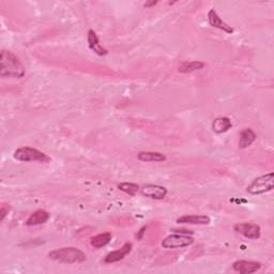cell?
<instances>
[{
	"label": "cell",
	"mask_w": 274,
	"mask_h": 274,
	"mask_svg": "<svg viewBox=\"0 0 274 274\" xmlns=\"http://www.w3.org/2000/svg\"><path fill=\"white\" fill-rule=\"evenodd\" d=\"M157 3V1H147L144 3V7L145 8H151L153 5H156Z\"/></svg>",
	"instance_id": "44dd1931"
},
{
	"label": "cell",
	"mask_w": 274,
	"mask_h": 274,
	"mask_svg": "<svg viewBox=\"0 0 274 274\" xmlns=\"http://www.w3.org/2000/svg\"><path fill=\"white\" fill-rule=\"evenodd\" d=\"M146 229H147V227L144 226V227H142V228L139 230V235H137V239H139V240H140V239L142 238V235L145 234V230H146Z\"/></svg>",
	"instance_id": "7402d4cb"
},
{
	"label": "cell",
	"mask_w": 274,
	"mask_h": 274,
	"mask_svg": "<svg viewBox=\"0 0 274 274\" xmlns=\"http://www.w3.org/2000/svg\"><path fill=\"white\" fill-rule=\"evenodd\" d=\"M15 160L20 162H40V163H48L51 161V157L44 152L39 149L31 147H21L16 149L13 155Z\"/></svg>",
	"instance_id": "3957f363"
},
{
	"label": "cell",
	"mask_w": 274,
	"mask_h": 274,
	"mask_svg": "<svg viewBox=\"0 0 274 274\" xmlns=\"http://www.w3.org/2000/svg\"><path fill=\"white\" fill-rule=\"evenodd\" d=\"M233 123L228 117H220L215 119L212 122V130L216 134H223L227 132L229 129H232Z\"/></svg>",
	"instance_id": "9a60e30c"
},
{
	"label": "cell",
	"mask_w": 274,
	"mask_h": 274,
	"mask_svg": "<svg viewBox=\"0 0 274 274\" xmlns=\"http://www.w3.org/2000/svg\"><path fill=\"white\" fill-rule=\"evenodd\" d=\"M207 18H208V23H209V25L213 27V28L223 30L228 35L234 34V28H232V26H229L220 18V15L216 13V11L215 9H211L209 12H208Z\"/></svg>",
	"instance_id": "ba28073f"
},
{
	"label": "cell",
	"mask_w": 274,
	"mask_h": 274,
	"mask_svg": "<svg viewBox=\"0 0 274 274\" xmlns=\"http://www.w3.org/2000/svg\"><path fill=\"white\" fill-rule=\"evenodd\" d=\"M51 215L49 213L45 210H37L34 213H31V215L28 217V220L26 221V225L27 226H38V225H42V224H45Z\"/></svg>",
	"instance_id": "4fadbf2b"
},
{
	"label": "cell",
	"mask_w": 274,
	"mask_h": 274,
	"mask_svg": "<svg viewBox=\"0 0 274 274\" xmlns=\"http://www.w3.org/2000/svg\"><path fill=\"white\" fill-rule=\"evenodd\" d=\"M211 218L208 215H183L177 218L178 224H190V225H208Z\"/></svg>",
	"instance_id": "7c38bea8"
},
{
	"label": "cell",
	"mask_w": 274,
	"mask_h": 274,
	"mask_svg": "<svg viewBox=\"0 0 274 274\" xmlns=\"http://www.w3.org/2000/svg\"><path fill=\"white\" fill-rule=\"evenodd\" d=\"M132 248H133L132 243H129V242L125 243L121 249L111 252V253L107 254L105 258H104V262H105V264H114V262L122 260L125 256L131 253Z\"/></svg>",
	"instance_id": "30bf717a"
},
{
	"label": "cell",
	"mask_w": 274,
	"mask_h": 274,
	"mask_svg": "<svg viewBox=\"0 0 274 274\" xmlns=\"http://www.w3.org/2000/svg\"><path fill=\"white\" fill-rule=\"evenodd\" d=\"M9 211H10V207H7V206L1 207V210H0V221L2 222L4 220V217L7 216Z\"/></svg>",
	"instance_id": "ffe728a7"
},
{
	"label": "cell",
	"mask_w": 274,
	"mask_h": 274,
	"mask_svg": "<svg viewBox=\"0 0 274 274\" xmlns=\"http://www.w3.org/2000/svg\"><path fill=\"white\" fill-rule=\"evenodd\" d=\"M48 257L49 259L67 265L81 264L87 259L84 252L76 248H61L49 252Z\"/></svg>",
	"instance_id": "7a4b0ae2"
},
{
	"label": "cell",
	"mask_w": 274,
	"mask_h": 274,
	"mask_svg": "<svg viewBox=\"0 0 274 274\" xmlns=\"http://www.w3.org/2000/svg\"><path fill=\"white\" fill-rule=\"evenodd\" d=\"M118 189L123 192L125 194H129L130 196L134 197L136 195L137 192L140 190V186L137 185L135 183H131V182H123L118 184Z\"/></svg>",
	"instance_id": "d6986e66"
},
{
	"label": "cell",
	"mask_w": 274,
	"mask_h": 274,
	"mask_svg": "<svg viewBox=\"0 0 274 274\" xmlns=\"http://www.w3.org/2000/svg\"><path fill=\"white\" fill-rule=\"evenodd\" d=\"M87 41H88V46L91 49V51L98 55V56H106L108 54V51L106 48H104L101 43L100 40H98V38L97 36V34L95 32V30L90 29L88 31V36H87Z\"/></svg>",
	"instance_id": "8fae6325"
},
{
	"label": "cell",
	"mask_w": 274,
	"mask_h": 274,
	"mask_svg": "<svg viewBox=\"0 0 274 274\" xmlns=\"http://www.w3.org/2000/svg\"><path fill=\"white\" fill-rule=\"evenodd\" d=\"M139 191L142 196L155 200L164 199L168 193V190L165 186L158 184H145L141 186Z\"/></svg>",
	"instance_id": "8992f818"
},
{
	"label": "cell",
	"mask_w": 274,
	"mask_h": 274,
	"mask_svg": "<svg viewBox=\"0 0 274 274\" xmlns=\"http://www.w3.org/2000/svg\"><path fill=\"white\" fill-rule=\"evenodd\" d=\"M234 229L235 232L252 240L259 239L261 235L260 226L254 223H238L234 226Z\"/></svg>",
	"instance_id": "52a82bcc"
},
{
	"label": "cell",
	"mask_w": 274,
	"mask_h": 274,
	"mask_svg": "<svg viewBox=\"0 0 274 274\" xmlns=\"http://www.w3.org/2000/svg\"><path fill=\"white\" fill-rule=\"evenodd\" d=\"M274 188V174L269 173L264 176L254 179L252 183L246 188L248 193L252 195H260L271 192Z\"/></svg>",
	"instance_id": "277c9868"
},
{
	"label": "cell",
	"mask_w": 274,
	"mask_h": 274,
	"mask_svg": "<svg viewBox=\"0 0 274 274\" xmlns=\"http://www.w3.org/2000/svg\"><path fill=\"white\" fill-rule=\"evenodd\" d=\"M205 68V63L200 61H184L178 69L180 73H191Z\"/></svg>",
	"instance_id": "ac0fdd59"
},
{
	"label": "cell",
	"mask_w": 274,
	"mask_h": 274,
	"mask_svg": "<svg viewBox=\"0 0 274 274\" xmlns=\"http://www.w3.org/2000/svg\"><path fill=\"white\" fill-rule=\"evenodd\" d=\"M261 268L260 262L251 260H237L233 264V269L239 273L251 274L258 271Z\"/></svg>",
	"instance_id": "9c48e42d"
},
{
	"label": "cell",
	"mask_w": 274,
	"mask_h": 274,
	"mask_svg": "<svg viewBox=\"0 0 274 274\" xmlns=\"http://www.w3.org/2000/svg\"><path fill=\"white\" fill-rule=\"evenodd\" d=\"M138 160L141 162H146V163H150V162H164L166 161V157L165 155H163L161 152H156V151H144V152H139L138 156Z\"/></svg>",
	"instance_id": "2e32d148"
},
{
	"label": "cell",
	"mask_w": 274,
	"mask_h": 274,
	"mask_svg": "<svg viewBox=\"0 0 274 274\" xmlns=\"http://www.w3.org/2000/svg\"><path fill=\"white\" fill-rule=\"evenodd\" d=\"M257 136L255 132L252 129L248 128L244 129L242 132L240 133L239 136V148L240 149H245V148H249L253 142L256 140Z\"/></svg>",
	"instance_id": "5bb4252c"
},
{
	"label": "cell",
	"mask_w": 274,
	"mask_h": 274,
	"mask_svg": "<svg viewBox=\"0 0 274 274\" xmlns=\"http://www.w3.org/2000/svg\"><path fill=\"white\" fill-rule=\"evenodd\" d=\"M194 238L189 235L182 234H174L169 235L162 241V248L165 250H177L190 246L194 243Z\"/></svg>",
	"instance_id": "5b68a950"
},
{
	"label": "cell",
	"mask_w": 274,
	"mask_h": 274,
	"mask_svg": "<svg viewBox=\"0 0 274 274\" xmlns=\"http://www.w3.org/2000/svg\"><path fill=\"white\" fill-rule=\"evenodd\" d=\"M26 71L23 63L10 51H3L0 54V76L2 78H23Z\"/></svg>",
	"instance_id": "6da1fadb"
},
{
	"label": "cell",
	"mask_w": 274,
	"mask_h": 274,
	"mask_svg": "<svg viewBox=\"0 0 274 274\" xmlns=\"http://www.w3.org/2000/svg\"><path fill=\"white\" fill-rule=\"evenodd\" d=\"M113 235L111 233H103L98 234L95 237H92L90 240V244L95 249H101L103 246H106L112 241Z\"/></svg>",
	"instance_id": "e0dca14e"
}]
</instances>
